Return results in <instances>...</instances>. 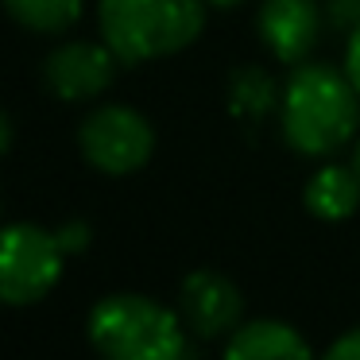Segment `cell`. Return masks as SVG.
<instances>
[{"label": "cell", "instance_id": "5bb4252c", "mask_svg": "<svg viewBox=\"0 0 360 360\" xmlns=\"http://www.w3.org/2000/svg\"><path fill=\"white\" fill-rule=\"evenodd\" d=\"M58 240H63L66 252H82L89 244V225L86 221H70V225L58 229Z\"/></svg>", "mask_w": 360, "mask_h": 360}, {"label": "cell", "instance_id": "9c48e42d", "mask_svg": "<svg viewBox=\"0 0 360 360\" xmlns=\"http://www.w3.org/2000/svg\"><path fill=\"white\" fill-rule=\"evenodd\" d=\"M229 360H310V345L287 321H240L225 341Z\"/></svg>", "mask_w": 360, "mask_h": 360}, {"label": "cell", "instance_id": "52a82bcc", "mask_svg": "<svg viewBox=\"0 0 360 360\" xmlns=\"http://www.w3.org/2000/svg\"><path fill=\"white\" fill-rule=\"evenodd\" d=\"M179 314H182L190 333L221 337V333H233V329L240 326L244 298H240V290H236V283H229L221 271L198 267V271H190L179 287Z\"/></svg>", "mask_w": 360, "mask_h": 360}, {"label": "cell", "instance_id": "7c38bea8", "mask_svg": "<svg viewBox=\"0 0 360 360\" xmlns=\"http://www.w3.org/2000/svg\"><path fill=\"white\" fill-rule=\"evenodd\" d=\"M82 4L86 0H4L8 16L20 27L39 32V35H55V32H66L70 24H78Z\"/></svg>", "mask_w": 360, "mask_h": 360}, {"label": "cell", "instance_id": "9a60e30c", "mask_svg": "<svg viewBox=\"0 0 360 360\" xmlns=\"http://www.w3.org/2000/svg\"><path fill=\"white\" fill-rule=\"evenodd\" d=\"M345 70H349L352 86L360 89V24L352 27V35H349V51H345Z\"/></svg>", "mask_w": 360, "mask_h": 360}, {"label": "cell", "instance_id": "4fadbf2b", "mask_svg": "<svg viewBox=\"0 0 360 360\" xmlns=\"http://www.w3.org/2000/svg\"><path fill=\"white\" fill-rule=\"evenodd\" d=\"M326 356L329 360H360V326L349 329L345 337H337V341L326 349Z\"/></svg>", "mask_w": 360, "mask_h": 360}, {"label": "cell", "instance_id": "7a4b0ae2", "mask_svg": "<svg viewBox=\"0 0 360 360\" xmlns=\"http://www.w3.org/2000/svg\"><path fill=\"white\" fill-rule=\"evenodd\" d=\"M101 39L124 66L186 51L205 27V0H101Z\"/></svg>", "mask_w": 360, "mask_h": 360}, {"label": "cell", "instance_id": "277c9868", "mask_svg": "<svg viewBox=\"0 0 360 360\" xmlns=\"http://www.w3.org/2000/svg\"><path fill=\"white\" fill-rule=\"evenodd\" d=\"M63 259L66 248L58 233L32 225V221H16L4 229L0 240V295L8 306H32L51 295L58 279H63Z\"/></svg>", "mask_w": 360, "mask_h": 360}, {"label": "cell", "instance_id": "8992f818", "mask_svg": "<svg viewBox=\"0 0 360 360\" xmlns=\"http://www.w3.org/2000/svg\"><path fill=\"white\" fill-rule=\"evenodd\" d=\"M117 66L109 43H63L43 58V86L58 101H89L112 86Z\"/></svg>", "mask_w": 360, "mask_h": 360}, {"label": "cell", "instance_id": "5b68a950", "mask_svg": "<svg viewBox=\"0 0 360 360\" xmlns=\"http://www.w3.org/2000/svg\"><path fill=\"white\" fill-rule=\"evenodd\" d=\"M78 148L94 171L101 174H132L148 167L155 151V128L148 117L128 105H105L94 109L78 128Z\"/></svg>", "mask_w": 360, "mask_h": 360}, {"label": "cell", "instance_id": "2e32d148", "mask_svg": "<svg viewBox=\"0 0 360 360\" xmlns=\"http://www.w3.org/2000/svg\"><path fill=\"white\" fill-rule=\"evenodd\" d=\"M205 4H213V8H240L244 0H205Z\"/></svg>", "mask_w": 360, "mask_h": 360}, {"label": "cell", "instance_id": "8fae6325", "mask_svg": "<svg viewBox=\"0 0 360 360\" xmlns=\"http://www.w3.org/2000/svg\"><path fill=\"white\" fill-rule=\"evenodd\" d=\"M275 101H279V89H275V82L267 70H259V66H240V70L233 74L229 105H233V112L240 120L259 124V120L275 109Z\"/></svg>", "mask_w": 360, "mask_h": 360}, {"label": "cell", "instance_id": "3957f363", "mask_svg": "<svg viewBox=\"0 0 360 360\" xmlns=\"http://www.w3.org/2000/svg\"><path fill=\"white\" fill-rule=\"evenodd\" d=\"M89 341L112 360H174L186 352V321L155 298L109 295L89 310Z\"/></svg>", "mask_w": 360, "mask_h": 360}, {"label": "cell", "instance_id": "30bf717a", "mask_svg": "<svg viewBox=\"0 0 360 360\" xmlns=\"http://www.w3.org/2000/svg\"><path fill=\"white\" fill-rule=\"evenodd\" d=\"M302 202L306 210L314 213L318 221H345L356 213L360 205V174L356 167H321L302 190Z\"/></svg>", "mask_w": 360, "mask_h": 360}, {"label": "cell", "instance_id": "ba28073f", "mask_svg": "<svg viewBox=\"0 0 360 360\" xmlns=\"http://www.w3.org/2000/svg\"><path fill=\"white\" fill-rule=\"evenodd\" d=\"M256 27H259L264 47L279 63L298 66L310 55L314 43H318V27H321L318 4L314 0H264L259 4V16H256Z\"/></svg>", "mask_w": 360, "mask_h": 360}, {"label": "cell", "instance_id": "6da1fadb", "mask_svg": "<svg viewBox=\"0 0 360 360\" xmlns=\"http://www.w3.org/2000/svg\"><path fill=\"white\" fill-rule=\"evenodd\" d=\"M279 128L298 155H337L360 128V89L352 86L349 70L298 63L279 97Z\"/></svg>", "mask_w": 360, "mask_h": 360}, {"label": "cell", "instance_id": "e0dca14e", "mask_svg": "<svg viewBox=\"0 0 360 360\" xmlns=\"http://www.w3.org/2000/svg\"><path fill=\"white\" fill-rule=\"evenodd\" d=\"M352 167H356V174H360V140H356V151H352Z\"/></svg>", "mask_w": 360, "mask_h": 360}]
</instances>
